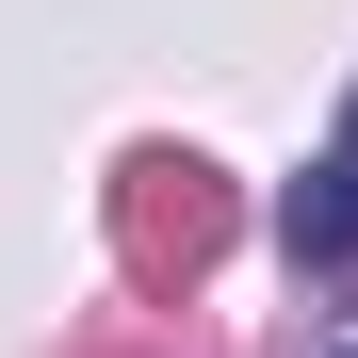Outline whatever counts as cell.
Returning a JSON list of instances; mask_svg holds the SVG:
<instances>
[{"label":"cell","mask_w":358,"mask_h":358,"mask_svg":"<svg viewBox=\"0 0 358 358\" xmlns=\"http://www.w3.org/2000/svg\"><path fill=\"white\" fill-rule=\"evenodd\" d=\"M131 179H147V196H131V228L196 261V245H212V163H131Z\"/></svg>","instance_id":"2"},{"label":"cell","mask_w":358,"mask_h":358,"mask_svg":"<svg viewBox=\"0 0 358 358\" xmlns=\"http://www.w3.org/2000/svg\"><path fill=\"white\" fill-rule=\"evenodd\" d=\"M293 261H326V277H358V98H342V131H326V163L293 179Z\"/></svg>","instance_id":"1"}]
</instances>
